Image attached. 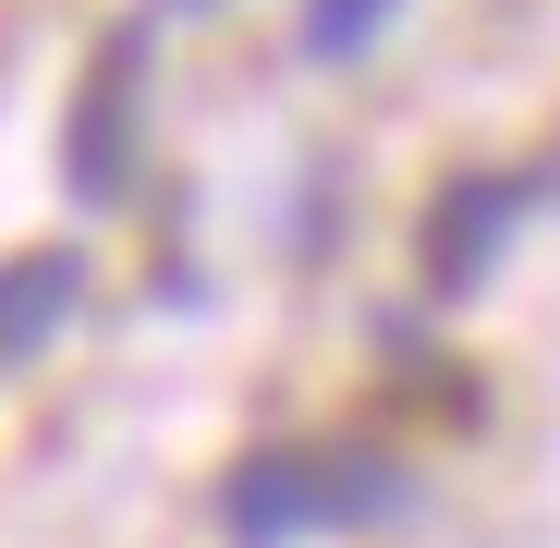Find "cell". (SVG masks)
<instances>
[{"instance_id": "6da1fadb", "label": "cell", "mask_w": 560, "mask_h": 548, "mask_svg": "<svg viewBox=\"0 0 560 548\" xmlns=\"http://www.w3.org/2000/svg\"><path fill=\"white\" fill-rule=\"evenodd\" d=\"M415 524V464L378 439H268L220 476L232 548H317V536H390Z\"/></svg>"}, {"instance_id": "3957f363", "label": "cell", "mask_w": 560, "mask_h": 548, "mask_svg": "<svg viewBox=\"0 0 560 548\" xmlns=\"http://www.w3.org/2000/svg\"><path fill=\"white\" fill-rule=\"evenodd\" d=\"M548 196H560V159H524V171H451L439 208H427V232H415V293H427V305H476V293L500 281L512 232H524Z\"/></svg>"}, {"instance_id": "277c9868", "label": "cell", "mask_w": 560, "mask_h": 548, "mask_svg": "<svg viewBox=\"0 0 560 548\" xmlns=\"http://www.w3.org/2000/svg\"><path fill=\"white\" fill-rule=\"evenodd\" d=\"M85 305V256L73 244H13L0 256V365H37Z\"/></svg>"}, {"instance_id": "8992f818", "label": "cell", "mask_w": 560, "mask_h": 548, "mask_svg": "<svg viewBox=\"0 0 560 548\" xmlns=\"http://www.w3.org/2000/svg\"><path fill=\"white\" fill-rule=\"evenodd\" d=\"M159 13H220V0H159Z\"/></svg>"}, {"instance_id": "5b68a950", "label": "cell", "mask_w": 560, "mask_h": 548, "mask_svg": "<svg viewBox=\"0 0 560 548\" xmlns=\"http://www.w3.org/2000/svg\"><path fill=\"white\" fill-rule=\"evenodd\" d=\"M390 25H402V0H305V61H317V73H341V61L378 49Z\"/></svg>"}, {"instance_id": "7a4b0ae2", "label": "cell", "mask_w": 560, "mask_h": 548, "mask_svg": "<svg viewBox=\"0 0 560 548\" xmlns=\"http://www.w3.org/2000/svg\"><path fill=\"white\" fill-rule=\"evenodd\" d=\"M147 61H159V13H122L85 61L73 110H61V196L73 208H122L135 159H147Z\"/></svg>"}]
</instances>
